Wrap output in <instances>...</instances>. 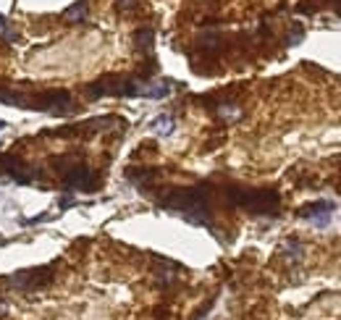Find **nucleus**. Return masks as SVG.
<instances>
[{
    "instance_id": "1",
    "label": "nucleus",
    "mask_w": 341,
    "mask_h": 320,
    "mask_svg": "<svg viewBox=\"0 0 341 320\" xmlns=\"http://www.w3.org/2000/svg\"><path fill=\"white\" fill-rule=\"evenodd\" d=\"M163 210L176 213L184 221L194 223V226H213V215H210V187L199 184V187H189V189H171L161 202Z\"/></svg>"
},
{
    "instance_id": "5",
    "label": "nucleus",
    "mask_w": 341,
    "mask_h": 320,
    "mask_svg": "<svg viewBox=\"0 0 341 320\" xmlns=\"http://www.w3.org/2000/svg\"><path fill=\"white\" fill-rule=\"evenodd\" d=\"M63 184L68 192L82 189V192H95V173L87 166H71L63 171Z\"/></svg>"
},
{
    "instance_id": "8",
    "label": "nucleus",
    "mask_w": 341,
    "mask_h": 320,
    "mask_svg": "<svg viewBox=\"0 0 341 320\" xmlns=\"http://www.w3.org/2000/svg\"><path fill=\"white\" fill-rule=\"evenodd\" d=\"M150 129L155 134H161V136H168V134H173V118L171 116H157V118H152Z\"/></svg>"
},
{
    "instance_id": "13",
    "label": "nucleus",
    "mask_w": 341,
    "mask_h": 320,
    "mask_svg": "<svg viewBox=\"0 0 341 320\" xmlns=\"http://www.w3.org/2000/svg\"><path fill=\"white\" fill-rule=\"evenodd\" d=\"M6 129V121H0V131H3Z\"/></svg>"
},
{
    "instance_id": "4",
    "label": "nucleus",
    "mask_w": 341,
    "mask_h": 320,
    "mask_svg": "<svg viewBox=\"0 0 341 320\" xmlns=\"http://www.w3.org/2000/svg\"><path fill=\"white\" fill-rule=\"evenodd\" d=\"M24 108H34V110H45L53 116H71L74 113V97L66 89H48L39 95H27V105Z\"/></svg>"
},
{
    "instance_id": "6",
    "label": "nucleus",
    "mask_w": 341,
    "mask_h": 320,
    "mask_svg": "<svg viewBox=\"0 0 341 320\" xmlns=\"http://www.w3.org/2000/svg\"><path fill=\"white\" fill-rule=\"evenodd\" d=\"M333 210H336V205H333V202H328V199H317V202H312V205H305V208L299 210V218H307V221H312L315 226H328Z\"/></svg>"
},
{
    "instance_id": "3",
    "label": "nucleus",
    "mask_w": 341,
    "mask_h": 320,
    "mask_svg": "<svg viewBox=\"0 0 341 320\" xmlns=\"http://www.w3.org/2000/svg\"><path fill=\"white\" fill-rule=\"evenodd\" d=\"M145 87L147 82L134 76H103L87 87V97H145Z\"/></svg>"
},
{
    "instance_id": "2",
    "label": "nucleus",
    "mask_w": 341,
    "mask_h": 320,
    "mask_svg": "<svg viewBox=\"0 0 341 320\" xmlns=\"http://www.w3.org/2000/svg\"><path fill=\"white\" fill-rule=\"evenodd\" d=\"M231 205L236 208H244L247 213H255V215H276L278 213V205L281 197L276 189H226Z\"/></svg>"
},
{
    "instance_id": "10",
    "label": "nucleus",
    "mask_w": 341,
    "mask_h": 320,
    "mask_svg": "<svg viewBox=\"0 0 341 320\" xmlns=\"http://www.w3.org/2000/svg\"><path fill=\"white\" fill-rule=\"evenodd\" d=\"M134 39H136V48H139V50L152 53V39H155L152 29H139V32L134 34Z\"/></svg>"
},
{
    "instance_id": "7",
    "label": "nucleus",
    "mask_w": 341,
    "mask_h": 320,
    "mask_svg": "<svg viewBox=\"0 0 341 320\" xmlns=\"http://www.w3.org/2000/svg\"><path fill=\"white\" fill-rule=\"evenodd\" d=\"M126 178L145 192L155 178H161V171H157V168H129L126 171Z\"/></svg>"
},
{
    "instance_id": "9",
    "label": "nucleus",
    "mask_w": 341,
    "mask_h": 320,
    "mask_svg": "<svg viewBox=\"0 0 341 320\" xmlns=\"http://www.w3.org/2000/svg\"><path fill=\"white\" fill-rule=\"evenodd\" d=\"M84 16H87V3L84 0H79V3L68 6L63 11V18H68V21H84Z\"/></svg>"
},
{
    "instance_id": "11",
    "label": "nucleus",
    "mask_w": 341,
    "mask_h": 320,
    "mask_svg": "<svg viewBox=\"0 0 341 320\" xmlns=\"http://www.w3.org/2000/svg\"><path fill=\"white\" fill-rule=\"evenodd\" d=\"M281 252H284L286 257H291V260H299V257H302V244H299V242H286V244L281 247Z\"/></svg>"
},
{
    "instance_id": "12",
    "label": "nucleus",
    "mask_w": 341,
    "mask_h": 320,
    "mask_svg": "<svg viewBox=\"0 0 341 320\" xmlns=\"http://www.w3.org/2000/svg\"><path fill=\"white\" fill-rule=\"evenodd\" d=\"M74 202H76L74 197H63V199H61V210H66V208H71V205H74Z\"/></svg>"
}]
</instances>
